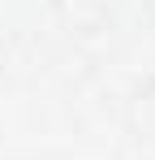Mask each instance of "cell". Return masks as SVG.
<instances>
[{
	"mask_svg": "<svg viewBox=\"0 0 155 160\" xmlns=\"http://www.w3.org/2000/svg\"><path fill=\"white\" fill-rule=\"evenodd\" d=\"M147 13H151V18H155V0H147Z\"/></svg>",
	"mask_w": 155,
	"mask_h": 160,
	"instance_id": "1",
	"label": "cell"
}]
</instances>
